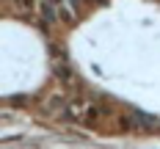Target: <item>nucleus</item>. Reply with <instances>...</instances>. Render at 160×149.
<instances>
[{
    "label": "nucleus",
    "mask_w": 160,
    "mask_h": 149,
    "mask_svg": "<svg viewBox=\"0 0 160 149\" xmlns=\"http://www.w3.org/2000/svg\"><path fill=\"white\" fill-rule=\"evenodd\" d=\"M66 105H69V99H66L64 94H52V97L42 105V111H44L47 116H58V119H61V113L66 111Z\"/></svg>",
    "instance_id": "f03ea898"
},
{
    "label": "nucleus",
    "mask_w": 160,
    "mask_h": 149,
    "mask_svg": "<svg viewBox=\"0 0 160 149\" xmlns=\"http://www.w3.org/2000/svg\"><path fill=\"white\" fill-rule=\"evenodd\" d=\"M50 3H52V8H55L61 22H75L78 19V11H80L78 0H50Z\"/></svg>",
    "instance_id": "f257e3e1"
},
{
    "label": "nucleus",
    "mask_w": 160,
    "mask_h": 149,
    "mask_svg": "<svg viewBox=\"0 0 160 149\" xmlns=\"http://www.w3.org/2000/svg\"><path fill=\"white\" fill-rule=\"evenodd\" d=\"M55 75H58V80L61 83H66V86H69V83L75 80V75H72V69H69V66H61V64H55Z\"/></svg>",
    "instance_id": "7ed1b4c3"
},
{
    "label": "nucleus",
    "mask_w": 160,
    "mask_h": 149,
    "mask_svg": "<svg viewBox=\"0 0 160 149\" xmlns=\"http://www.w3.org/2000/svg\"><path fill=\"white\" fill-rule=\"evenodd\" d=\"M99 3H105V0H78L80 8H91V6H99Z\"/></svg>",
    "instance_id": "39448f33"
},
{
    "label": "nucleus",
    "mask_w": 160,
    "mask_h": 149,
    "mask_svg": "<svg viewBox=\"0 0 160 149\" xmlns=\"http://www.w3.org/2000/svg\"><path fill=\"white\" fill-rule=\"evenodd\" d=\"M14 3H17V8H19V11H25V14L39 11V3H36V0H14Z\"/></svg>",
    "instance_id": "20e7f679"
}]
</instances>
